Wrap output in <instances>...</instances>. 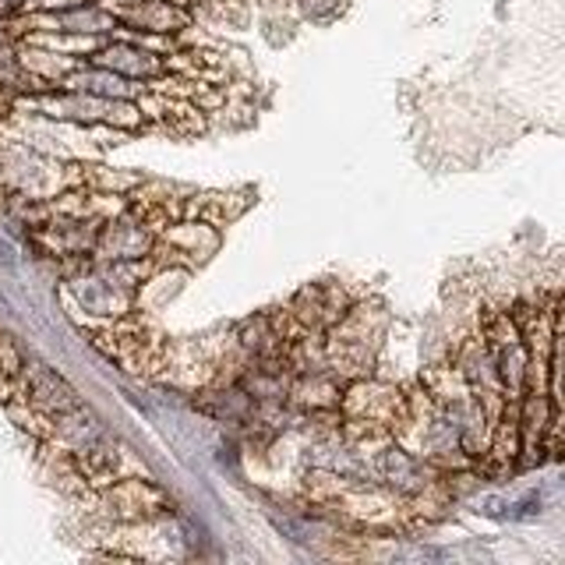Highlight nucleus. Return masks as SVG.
I'll list each match as a JSON object with an SVG mask.
<instances>
[]
</instances>
